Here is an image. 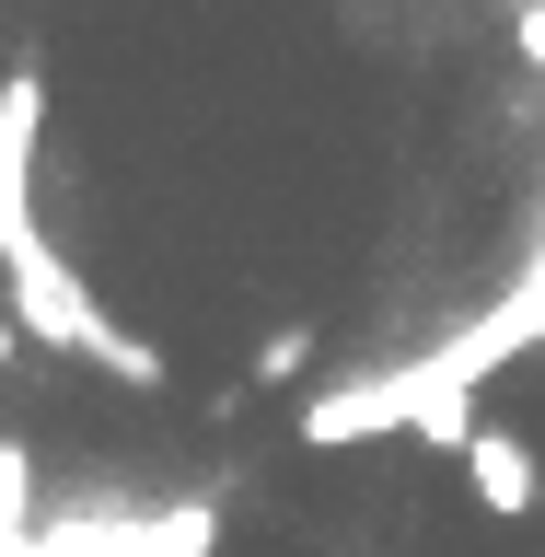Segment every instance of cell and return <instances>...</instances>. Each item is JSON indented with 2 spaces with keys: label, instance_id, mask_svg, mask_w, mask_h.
Instances as JSON below:
<instances>
[{
  "label": "cell",
  "instance_id": "9c48e42d",
  "mask_svg": "<svg viewBox=\"0 0 545 557\" xmlns=\"http://www.w3.org/2000/svg\"><path fill=\"white\" fill-rule=\"evenodd\" d=\"M511 12H534V0H511Z\"/></svg>",
  "mask_w": 545,
  "mask_h": 557
},
{
  "label": "cell",
  "instance_id": "6da1fadb",
  "mask_svg": "<svg viewBox=\"0 0 545 557\" xmlns=\"http://www.w3.org/2000/svg\"><path fill=\"white\" fill-rule=\"evenodd\" d=\"M0 278H12V325H24L35 348H59V360H94V372H104V383H128V395H151V383H163V348L128 337V325L94 302V278L70 268L59 244H47V256H24V268H0Z\"/></svg>",
  "mask_w": 545,
  "mask_h": 557
},
{
  "label": "cell",
  "instance_id": "ba28073f",
  "mask_svg": "<svg viewBox=\"0 0 545 557\" xmlns=\"http://www.w3.org/2000/svg\"><path fill=\"white\" fill-rule=\"evenodd\" d=\"M0 557H35V546H0Z\"/></svg>",
  "mask_w": 545,
  "mask_h": 557
},
{
  "label": "cell",
  "instance_id": "3957f363",
  "mask_svg": "<svg viewBox=\"0 0 545 557\" xmlns=\"http://www.w3.org/2000/svg\"><path fill=\"white\" fill-rule=\"evenodd\" d=\"M465 487H476L487 522H534V511H545V453L522 442L511 418L476 407V430H465Z\"/></svg>",
  "mask_w": 545,
  "mask_h": 557
},
{
  "label": "cell",
  "instance_id": "5b68a950",
  "mask_svg": "<svg viewBox=\"0 0 545 557\" xmlns=\"http://www.w3.org/2000/svg\"><path fill=\"white\" fill-rule=\"evenodd\" d=\"M302 360H313V337H302V325H290V337H256V383H290Z\"/></svg>",
  "mask_w": 545,
  "mask_h": 557
},
{
  "label": "cell",
  "instance_id": "7a4b0ae2",
  "mask_svg": "<svg viewBox=\"0 0 545 557\" xmlns=\"http://www.w3.org/2000/svg\"><path fill=\"white\" fill-rule=\"evenodd\" d=\"M35 139H47V70H0V268L47 256V221H35Z\"/></svg>",
  "mask_w": 545,
  "mask_h": 557
},
{
  "label": "cell",
  "instance_id": "52a82bcc",
  "mask_svg": "<svg viewBox=\"0 0 545 557\" xmlns=\"http://www.w3.org/2000/svg\"><path fill=\"white\" fill-rule=\"evenodd\" d=\"M12 348H24V325H12V313H0V372H12Z\"/></svg>",
  "mask_w": 545,
  "mask_h": 557
},
{
  "label": "cell",
  "instance_id": "277c9868",
  "mask_svg": "<svg viewBox=\"0 0 545 557\" xmlns=\"http://www.w3.org/2000/svg\"><path fill=\"white\" fill-rule=\"evenodd\" d=\"M209 546H221V511L209 499H163V511H139L116 534V557H209Z\"/></svg>",
  "mask_w": 545,
  "mask_h": 557
},
{
  "label": "cell",
  "instance_id": "8992f818",
  "mask_svg": "<svg viewBox=\"0 0 545 557\" xmlns=\"http://www.w3.org/2000/svg\"><path fill=\"white\" fill-rule=\"evenodd\" d=\"M511 47H522L534 70H545V0H534V12H511Z\"/></svg>",
  "mask_w": 545,
  "mask_h": 557
}]
</instances>
